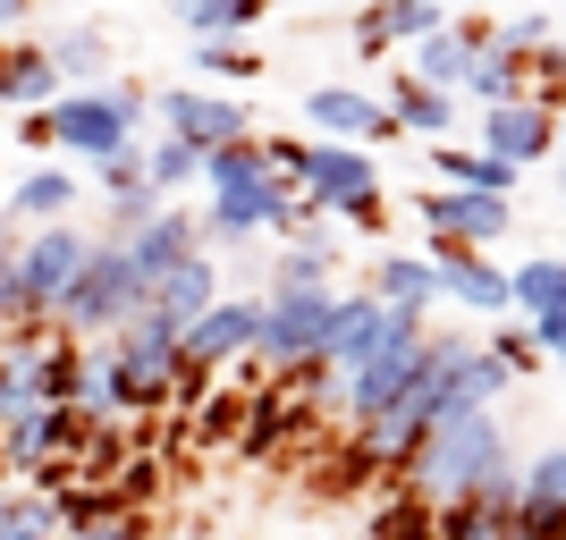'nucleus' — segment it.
<instances>
[{"mask_svg":"<svg viewBox=\"0 0 566 540\" xmlns=\"http://www.w3.org/2000/svg\"><path fill=\"white\" fill-rule=\"evenodd\" d=\"M127 254H136L144 287L169 279V271H178L187 254H203V212H178V203H161V212H153L136 236H127Z\"/></svg>","mask_w":566,"mask_h":540,"instance_id":"aec40b11","label":"nucleus"},{"mask_svg":"<svg viewBox=\"0 0 566 540\" xmlns=\"http://www.w3.org/2000/svg\"><path fill=\"white\" fill-rule=\"evenodd\" d=\"M25 9H34V0H0V34H9V25H25Z\"/></svg>","mask_w":566,"mask_h":540,"instance_id":"8fccbe9b","label":"nucleus"},{"mask_svg":"<svg viewBox=\"0 0 566 540\" xmlns=\"http://www.w3.org/2000/svg\"><path fill=\"white\" fill-rule=\"evenodd\" d=\"M558 152H566V110H558Z\"/></svg>","mask_w":566,"mask_h":540,"instance_id":"603ef678","label":"nucleus"},{"mask_svg":"<svg viewBox=\"0 0 566 540\" xmlns=\"http://www.w3.org/2000/svg\"><path fill=\"white\" fill-rule=\"evenodd\" d=\"M533 338H542V354L566 372V305H558V313H542V321H533Z\"/></svg>","mask_w":566,"mask_h":540,"instance_id":"a18cd8bd","label":"nucleus"},{"mask_svg":"<svg viewBox=\"0 0 566 540\" xmlns=\"http://www.w3.org/2000/svg\"><path fill=\"white\" fill-rule=\"evenodd\" d=\"M431 271H440V296H449V305L491 313V321H507V313H516V287H507V271H491L473 245H431Z\"/></svg>","mask_w":566,"mask_h":540,"instance_id":"dca6fc26","label":"nucleus"},{"mask_svg":"<svg viewBox=\"0 0 566 540\" xmlns=\"http://www.w3.org/2000/svg\"><path fill=\"white\" fill-rule=\"evenodd\" d=\"M516 447L499 414H449L415 447V465L398 473V490H415L423 507H457V498H516Z\"/></svg>","mask_w":566,"mask_h":540,"instance_id":"f03ea898","label":"nucleus"},{"mask_svg":"<svg viewBox=\"0 0 566 540\" xmlns=\"http://www.w3.org/2000/svg\"><path fill=\"white\" fill-rule=\"evenodd\" d=\"M69 94V76L51 68V51L43 43H18V51H0V102H9V110H51V102Z\"/></svg>","mask_w":566,"mask_h":540,"instance_id":"5701e85b","label":"nucleus"},{"mask_svg":"<svg viewBox=\"0 0 566 540\" xmlns=\"http://www.w3.org/2000/svg\"><path fill=\"white\" fill-rule=\"evenodd\" d=\"M18 144H25V152H51V118L25 110V118H18Z\"/></svg>","mask_w":566,"mask_h":540,"instance_id":"de8ad7c7","label":"nucleus"},{"mask_svg":"<svg viewBox=\"0 0 566 540\" xmlns=\"http://www.w3.org/2000/svg\"><path fill=\"white\" fill-rule=\"evenodd\" d=\"M465 102H482V110H507V102H533V85H524V60H507V51H482L465 76Z\"/></svg>","mask_w":566,"mask_h":540,"instance_id":"7c9ffc66","label":"nucleus"},{"mask_svg":"<svg viewBox=\"0 0 566 540\" xmlns=\"http://www.w3.org/2000/svg\"><path fill=\"white\" fill-rule=\"evenodd\" d=\"M364 540H440V507H423L415 490H398V498H380V507H373Z\"/></svg>","mask_w":566,"mask_h":540,"instance_id":"473e14b6","label":"nucleus"},{"mask_svg":"<svg viewBox=\"0 0 566 540\" xmlns=\"http://www.w3.org/2000/svg\"><path fill=\"white\" fill-rule=\"evenodd\" d=\"M305 152H313V144H305V136H262V161L280 169L287 187H296V169H305Z\"/></svg>","mask_w":566,"mask_h":540,"instance_id":"37998d69","label":"nucleus"},{"mask_svg":"<svg viewBox=\"0 0 566 540\" xmlns=\"http://www.w3.org/2000/svg\"><path fill=\"white\" fill-rule=\"evenodd\" d=\"M144 178L178 203V187H195L203 178V144H178V136H161V144H144Z\"/></svg>","mask_w":566,"mask_h":540,"instance_id":"72a5a7b5","label":"nucleus"},{"mask_svg":"<svg viewBox=\"0 0 566 540\" xmlns=\"http://www.w3.org/2000/svg\"><path fill=\"white\" fill-rule=\"evenodd\" d=\"M499 43V25L491 18H449L440 34H423V43L406 51V68L423 76V85H440V94H465V76H473V60Z\"/></svg>","mask_w":566,"mask_h":540,"instance_id":"2eb2a0df","label":"nucleus"},{"mask_svg":"<svg viewBox=\"0 0 566 540\" xmlns=\"http://www.w3.org/2000/svg\"><path fill=\"white\" fill-rule=\"evenodd\" d=\"M0 329H9V271H0Z\"/></svg>","mask_w":566,"mask_h":540,"instance_id":"3c124183","label":"nucleus"},{"mask_svg":"<svg viewBox=\"0 0 566 540\" xmlns=\"http://www.w3.org/2000/svg\"><path fill=\"white\" fill-rule=\"evenodd\" d=\"M94 178H102V203H111V194H136V187H153V178H144V144H127V152H118V161H102ZM153 194H161V187H153Z\"/></svg>","mask_w":566,"mask_h":540,"instance_id":"a19ab883","label":"nucleus"},{"mask_svg":"<svg viewBox=\"0 0 566 540\" xmlns=\"http://www.w3.org/2000/svg\"><path fill=\"white\" fill-rule=\"evenodd\" d=\"M262 18H271V0H178V25L195 43H245Z\"/></svg>","mask_w":566,"mask_h":540,"instance_id":"bb28decb","label":"nucleus"},{"mask_svg":"<svg viewBox=\"0 0 566 540\" xmlns=\"http://www.w3.org/2000/svg\"><path fill=\"white\" fill-rule=\"evenodd\" d=\"M254 347H262V305L254 296H220V305L187 329V363L195 372H237Z\"/></svg>","mask_w":566,"mask_h":540,"instance_id":"4468645a","label":"nucleus"},{"mask_svg":"<svg viewBox=\"0 0 566 540\" xmlns=\"http://www.w3.org/2000/svg\"><path fill=\"white\" fill-rule=\"evenodd\" d=\"M51 338H60V321H9L0 329V431L18 414H34V405H51Z\"/></svg>","mask_w":566,"mask_h":540,"instance_id":"9d476101","label":"nucleus"},{"mask_svg":"<svg viewBox=\"0 0 566 540\" xmlns=\"http://www.w3.org/2000/svg\"><path fill=\"white\" fill-rule=\"evenodd\" d=\"M440 540H524L516 498H457V507H440Z\"/></svg>","mask_w":566,"mask_h":540,"instance_id":"c756f323","label":"nucleus"},{"mask_svg":"<svg viewBox=\"0 0 566 540\" xmlns=\"http://www.w3.org/2000/svg\"><path fill=\"white\" fill-rule=\"evenodd\" d=\"M169 194H153V187H136V194H111V203H102V236H111V245H127V236L144 229V220L161 212Z\"/></svg>","mask_w":566,"mask_h":540,"instance_id":"e433bc0d","label":"nucleus"},{"mask_svg":"<svg viewBox=\"0 0 566 540\" xmlns=\"http://www.w3.org/2000/svg\"><path fill=\"white\" fill-rule=\"evenodd\" d=\"M51 152H76V161H118L127 144H136V127H127V110L111 102V85H85V94H60L51 102Z\"/></svg>","mask_w":566,"mask_h":540,"instance_id":"6e6552de","label":"nucleus"},{"mask_svg":"<svg viewBox=\"0 0 566 540\" xmlns=\"http://www.w3.org/2000/svg\"><path fill=\"white\" fill-rule=\"evenodd\" d=\"M85 262H94V236H85V229H69V220L34 229L18 245V262H9V321H51Z\"/></svg>","mask_w":566,"mask_h":540,"instance_id":"423d86ee","label":"nucleus"},{"mask_svg":"<svg viewBox=\"0 0 566 540\" xmlns=\"http://www.w3.org/2000/svg\"><path fill=\"white\" fill-rule=\"evenodd\" d=\"M203 254H220V245H245V236H296L305 229V194L287 187L280 169L262 161V136L254 144H220V152H203Z\"/></svg>","mask_w":566,"mask_h":540,"instance_id":"f257e3e1","label":"nucleus"},{"mask_svg":"<svg viewBox=\"0 0 566 540\" xmlns=\"http://www.w3.org/2000/svg\"><path fill=\"white\" fill-rule=\"evenodd\" d=\"M18 245H25V236H18V220L0 212V271H9V262H18Z\"/></svg>","mask_w":566,"mask_h":540,"instance_id":"09e8293b","label":"nucleus"},{"mask_svg":"<svg viewBox=\"0 0 566 540\" xmlns=\"http://www.w3.org/2000/svg\"><path fill=\"white\" fill-rule=\"evenodd\" d=\"M331 313H338V287L331 279H271L254 363H271V372H287V380L313 372V363H322V338H331Z\"/></svg>","mask_w":566,"mask_h":540,"instance_id":"39448f33","label":"nucleus"},{"mask_svg":"<svg viewBox=\"0 0 566 540\" xmlns=\"http://www.w3.org/2000/svg\"><path fill=\"white\" fill-rule=\"evenodd\" d=\"M76 194H85V187H76L69 169L34 161L18 187H9V220H34V229H51V220H69V212H76Z\"/></svg>","mask_w":566,"mask_h":540,"instance_id":"a878e982","label":"nucleus"},{"mask_svg":"<svg viewBox=\"0 0 566 540\" xmlns=\"http://www.w3.org/2000/svg\"><path fill=\"white\" fill-rule=\"evenodd\" d=\"M287 245H296V254H313L322 271H338V254H347V236H338V220H305V229L287 236Z\"/></svg>","mask_w":566,"mask_h":540,"instance_id":"79ce46f5","label":"nucleus"},{"mask_svg":"<svg viewBox=\"0 0 566 540\" xmlns=\"http://www.w3.org/2000/svg\"><path fill=\"white\" fill-rule=\"evenodd\" d=\"M524 85H533V102H542V110H566V43L533 51V60H524Z\"/></svg>","mask_w":566,"mask_h":540,"instance_id":"4c0bfd02","label":"nucleus"},{"mask_svg":"<svg viewBox=\"0 0 566 540\" xmlns=\"http://www.w3.org/2000/svg\"><path fill=\"white\" fill-rule=\"evenodd\" d=\"M431 9H449V18H457V0H431Z\"/></svg>","mask_w":566,"mask_h":540,"instance_id":"864d4df0","label":"nucleus"},{"mask_svg":"<svg viewBox=\"0 0 566 540\" xmlns=\"http://www.w3.org/2000/svg\"><path fill=\"white\" fill-rule=\"evenodd\" d=\"M296 194H305L313 220H355L364 203H380V169L364 144H313L305 169H296Z\"/></svg>","mask_w":566,"mask_h":540,"instance_id":"0eeeda50","label":"nucleus"},{"mask_svg":"<svg viewBox=\"0 0 566 540\" xmlns=\"http://www.w3.org/2000/svg\"><path fill=\"white\" fill-rule=\"evenodd\" d=\"M415 212H423L431 245H499L507 236V220H516V203L507 194H473V187H423L415 194Z\"/></svg>","mask_w":566,"mask_h":540,"instance_id":"f8f14e48","label":"nucleus"},{"mask_svg":"<svg viewBox=\"0 0 566 540\" xmlns=\"http://www.w3.org/2000/svg\"><path fill=\"white\" fill-rule=\"evenodd\" d=\"M76 540H153V523H144V516H118V523H102V532H76Z\"/></svg>","mask_w":566,"mask_h":540,"instance_id":"49530a36","label":"nucleus"},{"mask_svg":"<svg viewBox=\"0 0 566 540\" xmlns=\"http://www.w3.org/2000/svg\"><path fill=\"white\" fill-rule=\"evenodd\" d=\"M449 25V9H431V0H373V9H355L347 18V43L364 51V60H380V51H415L423 34H440Z\"/></svg>","mask_w":566,"mask_h":540,"instance_id":"f3484780","label":"nucleus"},{"mask_svg":"<svg viewBox=\"0 0 566 540\" xmlns=\"http://www.w3.org/2000/svg\"><path fill=\"white\" fill-rule=\"evenodd\" d=\"M111 102L127 110V127H144V118H153V94H144L136 76H111Z\"/></svg>","mask_w":566,"mask_h":540,"instance_id":"c03bdc74","label":"nucleus"},{"mask_svg":"<svg viewBox=\"0 0 566 540\" xmlns=\"http://www.w3.org/2000/svg\"><path fill=\"white\" fill-rule=\"evenodd\" d=\"M482 347H491L499 354V363H507V372H533V363H549V354H542V338H533V321H499V338H482Z\"/></svg>","mask_w":566,"mask_h":540,"instance_id":"58836bf2","label":"nucleus"},{"mask_svg":"<svg viewBox=\"0 0 566 540\" xmlns=\"http://www.w3.org/2000/svg\"><path fill=\"white\" fill-rule=\"evenodd\" d=\"M195 68L203 76H229V85H245V76H262V60L245 43H195Z\"/></svg>","mask_w":566,"mask_h":540,"instance_id":"ea45409f","label":"nucleus"},{"mask_svg":"<svg viewBox=\"0 0 566 540\" xmlns=\"http://www.w3.org/2000/svg\"><path fill=\"white\" fill-rule=\"evenodd\" d=\"M558 187H566V169H558Z\"/></svg>","mask_w":566,"mask_h":540,"instance_id":"5fc2aeb1","label":"nucleus"},{"mask_svg":"<svg viewBox=\"0 0 566 540\" xmlns=\"http://www.w3.org/2000/svg\"><path fill=\"white\" fill-rule=\"evenodd\" d=\"M111 363H118V405H127V414H161V405H178V389L195 380L187 329H169L161 313H136V321L118 329Z\"/></svg>","mask_w":566,"mask_h":540,"instance_id":"7ed1b4c3","label":"nucleus"},{"mask_svg":"<svg viewBox=\"0 0 566 540\" xmlns=\"http://www.w3.org/2000/svg\"><path fill=\"white\" fill-rule=\"evenodd\" d=\"M212 305H220V262L212 254H187L169 279H153V305H144V313H161L169 329H195Z\"/></svg>","mask_w":566,"mask_h":540,"instance_id":"412c9836","label":"nucleus"},{"mask_svg":"<svg viewBox=\"0 0 566 540\" xmlns=\"http://www.w3.org/2000/svg\"><path fill=\"white\" fill-rule=\"evenodd\" d=\"M482 152H499L507 169H533L558 152V110L542 102H507V110H482Z\"/></svg>","mask_w":566,"mask_h":540,"instance_id":"a211bd4d","label":"nucleus"},{"mask_svg":"<svg viewBox=\"0 0 566 540\" xmlns=\"http://www.w3.org/2000/svg\"><path fill=\"white\" fill-rule=\"evenodd\" d=\"M0 540H60L51 498L43 490H0Z\"/></svg>","mask_w":566,"mask_h":540,"instance_id":"f704fd0d","label":"nucleus"},{"mask_svg":"<svg viewBox=\"0 0 566 540\" xmlns=\"http://www.w3.org/2000/svg\"><path fill=\"white\" fill-rule=\"evenodd\" d=\"M516 532L524 540H566V447H542L516 473Z\"/></svg>","mask_w":566,"mask_h":540,"instance_id":"6ab92c4d","label":"nucleus"},{"mask_svg":"<svg viewBox=\"0 0 566 540\" xmlns=\"http://www.w3.org/2000/svg\"><path fill=\"white\" fill-rule=\"evenodd\" d=\"M549 43H558V18H549V9L499 18V51H507V60H533V51H549Z\"/></svg>","mask_w":566,"mask_h":540,"instance_id":"c9c22d12","label":"nucleus"},{"mask_svg":"<svg viewBox=\"0 0 566 540\" xmlns=\"http://www.w3.org/2000/svg\"><path fill=\"white\" fill-rule=\"evenodd\" d=\"M153 118H161L178 144H203V152H220V144H254V110L237 94H203V85H169V94H153Z\"/></svg>","mask_w":566,"mask_h":540,"instance_id":"9b49d317","label":"nucleus"},{"mask_svg":"<svg viewBox=\"0 0 566 540\" xmlns=\"http://www.w3.org/2000/svg\"><path fill=\"white\" fill-rule=\"evenodd\" d=\"M507 287H516V313H524V321H542V313L566 305V262L558 254H533V262L507 271Z\"/></svg>","mask_w":566,"mask_h":540,"instance_id":"2f4dec72","label":"nucleus"},{"mask_svg":"<svg viewBox=\"0 0 566 540\" xmlns=\"http://www.w3.org/2000/svg\"><path fill=\"white\" fill-rule=\"evenodd\" d=\"M431 152V187H473V194H516L524 169H507L499 152H482V144H423Z\"/></svg>","mask_w":566,"mask_h":540,"instance_id":"393cba45","label":"nucleus"},{"mask_svg":"<svg viewBox=\"0 0 566 540\" xmlns=\"http://www.w3.org/2000/svg\"><path fill=\"white\" fill-rule=\"evenodd\" d=\"M389 110H398V127H406V144H449V127H457V102L465 94H440V85H423L415 68H398L389 76Z\"/></svg>","mask_w":566,"mask_h":540,"instance_id":"4be33fe9","label":"nucleus"},{"mask_svg":"<svg viewBox=\"0 0 566 540\" xmlns=\"http://www.w3.org/2000/svg\"><path fill=\"white\" fill-rule=\"evenodd\" d=\"M51 516H60V540H76V532H102V523L136 516V507H127V498H118L111 481H76V490H60V498H51Z\"/></svg>","mask_w":566,"mask_h":540,"instance_id":"c85d7f7f","label":"nucleus"},{"mask_svg":"<svg viewBox=\"0 0 566 540\" xmlns=\"http://www.w3.org/2000/svg\"><path fill=\"white\" fill-rule=\"evenodd\" d=\"M373 296L389 313H415V321H423V313L440 305V271H431V254H373Z\"/></svg>","mask_w":566,"mask_h":540,"instance_id":"b1692460","label":"nucleus"},{"mask_svg":"<svg viewBox=\"0 0 566 540\" xmlns=\"http://www.w3.org/2000/svg\"><path fill=\"white\" fill-rule=\"evenodd\" d=\"M144 305H153V287H144L136 254L102 236V245H94V262L76 271V287L60 296V313H51V321L69 329V338H118V329L136 321Z\"/></svg>","mask_w":566,"mask_h":540,"instance_id":"20e7f679","label":"nucleus"},{"mask_svg":"<svg viewBox=\"0 0 566 540\" xmlns=\"http://www.w3.org/2000/svg\"><path fill=\"white\" fill-rule=\"evenodd\" d=\"M43 51H51V68L69 76V94H85L94 76H111V43H102V25H60Z\"/></svg>","mask_w":566,"mask_h":540,"instance_id":"cd10ccee","label":"nucleus"},{"mask_svg":"<svg viewBox=\"0 0 566 540\" xmlns=\"http://www.w3.org/2000/svg\"><path fill=\"white\" fill-rule=\"evenodd\" d=\"M94 414H76V405H34L18 423L0 431V473L9 481H34L43 465H76V440H85Z\"/></svg>","mask_w":566,"mask_h":540,"instance_id":"1a4fd4ad","label":"nucleus"},{"mask_svg":"<svg viewBox=\"0 0 566 540\" xmlns=\"http://www.w3.org/2000/svg\"><path fill=\"white\" fill-rule=\"evenodd\" d=\"M305 127L322 144H398V110L380 94H364V85H313L305 94Z\"/></svg>","mask_w":566,"mask_h":540,"instance_id":"ddd939ff","label":"nucleus"}]
</instances>
